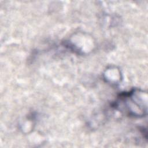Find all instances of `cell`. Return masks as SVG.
Returning <instances> with one entry per match:
<instances>
[{"label":"cell","mask_w":148,"mask_h":148,"mask_svg":"<svg viewBox=\"0 0 148 148\" xmlns=\"http://www.w3.org/2000/svg\"><path fill=\"white\" fill-rule=\"evenodd\" d=\"M147 92L141 89L133 88L120 93L112 106L132 117H143L147 113Z\"/></svg>","instance_id":"6da1fadb"},{"label":"cell","mask_w":148,"mask_h":148,"mask_svg":"<svg viewBox=\"0 0 148 148\" xmlns=\"http://www.w3.org/2000/svg\"><path fill=\"white\" fill-rule=\"evenodd\" d=\"M64 45L73 52L83 54L91 51L95 47V42L90 35L76 33L65 42Z\"/></svg>","instance_id":"7a4b0ae2"},{"label":"cell","mask_w":148,"mask_h":148,"mask_svg":"<svg viewBox=\"0 0 148 148\" xmlns=\"http://www.w3.org/2000/svg\"><path fill=\"white\" fill-rule=\"evenodd\" d=\"M103 78L106 82L110 84H119L122 79L121 71L116 66H110L104 72Z\"/></svg>","instance_id":"3957f363"}]
</instances>
